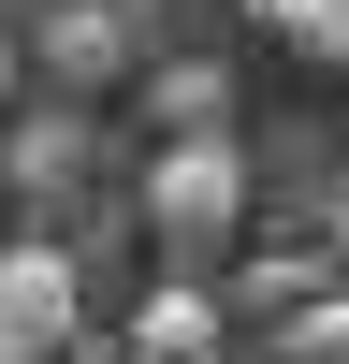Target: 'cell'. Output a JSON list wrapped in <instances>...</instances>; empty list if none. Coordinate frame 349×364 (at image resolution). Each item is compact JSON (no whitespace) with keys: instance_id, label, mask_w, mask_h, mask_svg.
<instances>
[{"instance_id":"6da1fadb","label":"cell","mask_w":349,"mask_h":364,"mask_svg":"<svg viewBox=\"0 0 349 364\" xmlns=\"http://www.w3.org/2000/svg\"><path fill=\"white\" fill-rule=\"evenodd\" d=\"M145 233H160V262H218L233 233H248V161H233V132L160 146V175H145Z\"/></svg>"},{"instance_id":"7a4b0ae2","label":"cell","mask_w":349,"mask_h":364,"mask_svg":"<svg viewBox=\"0 0 349 364\" xmlns=\"http://www.w3.org/2000/svg\"><path fill=\"white\" fill-rule=\"evenodd\" d=\"M87 336V291H73V248H44V233H15L0 248V350H73Z\"/></svg>"},{"instance_id":"3957f363","label":"cell","mask_w":349,"mask_h":364,"mask_svg":"<svg viewBox=\"0 0 349 364\" xmlns=\"http://www.w3.org/2000/svg\"><path fill=\"white\" fill-rule=\"evenodd\" d=\"M116 350H131V364H218V350H233V306H218L204 277H160V291L131 306V336H116Z\"/></svg>"},{"instance_id":"277c9868","label":"cell","mask_w":349,"mask_h":364,"mask_svg":"<svg viewBox=\"0 0 349 364\" xmlns=\"http://www.w3.org/2000/svg\"><path fill=\"white\" fill-rule=\"evenodd\" d=\"M131 44H145V29H131V0H58V15H44V58H58L73 87H102Z\"/></svg>"},{"instance_id":"5b68a950","label":"cell","mask_w":349,"mask_h":364,"mask_svg":"<svg viewBox=\"0 0 349 364\" xmlns=\"http://www.w3.org/2000/svg\"><path fill=\"white\" fill-rule=\"evenodd\" d=\"M145 117H160L174 146H204L233 117V73H218V58H174V73H145Z\"/></svg>"},{"instance_id":"8992f818","label":"cell","mask_w":349,"mask_h":364,"mask_svg":"<svg viewBox=\"0 0 349 364\" xmlns=\"http://www.w3.org/2000/svg\"><path fill=\"white\" fill-rule=\"evenodd\" d=\"M262 29H277L291 58H306V73H349V0H248Z\"/></svg>"},{"instance_id":"52a82bcc","label":"cell","mask_w":349,"mask_h":364,"mask_svg":"<svg viewBox=\"0 0 349 364\" xmlns=\"http://www.w3.org/2000/svg\"><path fill=\"white\" fill-rule=\"evenodd\" d=\"M306 291H335V277H320L306 248H277V262H248V277H233V321H262V336H277V321L306 306Z\"/></svg>"},{"instance_id":"ba28073f","label":"cell","mask_w":349,"mask_h":364,"mask_svg":"<svg viewBox=\"0 0 349 364\" xmlns=\"http://www.w3.org/2000/svg\"><path fill=\"white\" fill-rule=\"evenodd\" d=\"M277 364H349V277H335V291H306V306L277 321Z\"/></svg>"},{"instance_id":"9c48e42d","label":"cell","mask_w":349,"mask_h":364,"mask_svg":"<svg viewBox=\"0 0 349 364\" xmlns=\"http://www.w3.org/2000/svg\"><path fill=\"white\" fill-rule=\"evenodd\" d=\"M15 175H29V190H73V175H87V132H73V117H44V132L15 146Z\"/></svg>"},{"instance_id":"30bf717a","label":"cell","mask_w":349,"mask_h":364,"mask_svg":"<svg viewBox=\"0 0 349 364\" xmlns=\"http://www.w3.org/2000/svg\"><path fill=\"white\" fill-rule=\"evenodd\" d=\"M58 364H131V350H87V336H73V350H58Z\"/></svg>"},{"instance_id":"8fae6325","label":"cell","mask_w":349,"mask_h":364,"mask_svg":"<svg viewBox=\"0 0 349 364\" xmlns=\"http://www.w3.org/2000/svg\"><path fill=\"white\" fill-rule=\"evenodd\" d=\"M218 364H277V350H218Z\"/></svg>"},{"instance_id":"7c38bea8","label":"cell","mask_w":349,"mask_h":364,"mask_svg":"<svg viewBox=\"0 0 349 364\" xmlns=\"http://www.w3.org/2000/svg\"><path fill=\"white\" fill-rule=\"evenodd\" d=\"M335 248H349V204H335Z\"/></svg>"}]
</instances>
